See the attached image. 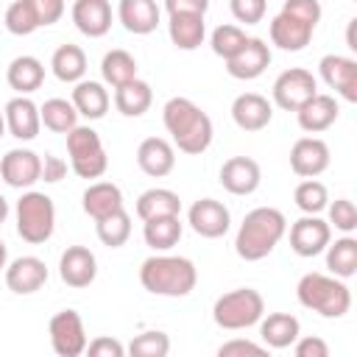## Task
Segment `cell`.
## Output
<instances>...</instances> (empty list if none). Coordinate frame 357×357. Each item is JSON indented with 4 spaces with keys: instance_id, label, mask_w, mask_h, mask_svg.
Listing matches in <instances>:
<instances>
[{
    "instance_id": "6da1fadb",
    "label": "cell",
    "mask_w": 357,
    "mask_h": 357,
    "mask_svg": "<svg viewBox=\"0 0 357 357\" xmlns=\"http://www.w3.org/2000/svg\"><path fill=\"white\" fill-rule=\"evenodd\" d=\"M162 120L167 134L173 137V145L181 153H204L212 145V120L209 114L195 106L190 98H170L162 109Z\"/></svg>"
},
{
    "instance_id": "7a4b0ae2",
    "label": "cell",
    "mask_w": 357,
    "mask_h": 357,
    "mask_svg": "<svg viewBox=\"0 0 357 357\" xmlns=\"http://www.w3.org/2000/svg\"><path fill=\"white\" fill-rule=\"evenodd\" d=\"M284 231H287V220L279 209L257 206L243 218V223L237 229V237H234V251L245 262L265 259L279 245Z\"/></svg>"
},
{
    "instance_id": "3957f363",
    "label": "cell",
    "mask_w": 357,
    "mask_h": 357,
    "mask_svg": "<svg viewBox=\"0 0 357 357\" xmlns=\"http://www.w3.org/2000/svg\"><path fill=\"white\" fill-rule=\"evenodd\" d=\"M139 282L148 293L153 296H170V298H181L187 293H192L195 282H198V271L192 265V259L187 257H170V254H153L142 262L139 268Z\"/></svg>"
},
{
    "instance_id": "277c9868",
    "label": "cell",
    "mask_w": 357,
    "mask_h": 357,
    "mask_svg": "<svg viewBox=\"0 0 357 357\" xmlns=\"http://www.w3.org/2000/svg\"><path fill=\"white\" fill-rule=\"evenodd\" d=\"M298 304L324 315V318H343L351 307V290L343 279L326 273H304L296 284Z\"/></svg>"
},
{
    "instance_id": "5b68a950",
    "label": "cell",
    "mask_w": 357,
    "mask_h": 357,
    "mask_svg": "<svg viewBox=\"0 0 357 357\" xmlns=\"http://www.w3.org/2000/svg\"><path fill=\"white\" fill-rule=\"evenodd\" d=\"M53 229H56L53 198L45 192H36V190L22 192V198L17 201V234L25 243L39 245L53 237Z\"/></svg>"
},
{
    "instance_id": "8992f818",
    "label": "cell",
    "mask_w": 357,
    "mask_h": 357,
    "mask_svg": "<svg viewBox=\"0 0 357 357\" xmlns=\"http://www.w3.org/2000/svg\"><path fill=\"white\" fill-rule=\"evenodd\" d=\"M262 315H265V298L254 287H237L231 293H223L212 307L215 324L229 332L248 329V326L259 324Z\"/></svg>"
},
{
    "instance_id": "52a82bcc",
    "label": "cell",
    "mask_w": 357,
    "mask_h": 357,
    "mask_svg": "<svg viewBox=\"0 0 357 357\" xmlns=\"http://www.w3.org/2000/svg\"><path fill=\"white\" fill-rule=\"evenodd\" d=\"M67 153H70L73 173L81 178H100L109 167L103 142L98 131L89 126H75L73 131H67Z\"/></svg>"
},
{
    "instance_id": "ba28073f",
    "label": "cell",
    "mask_w": 357,
    "mask_h": 357,
    "mask_svg": "<svg viewBox=\"0 0 357 357\" xmlns=\"http://www.w3.org/2000/svg\"><path fill=\"white\" fill-rule=\"evenodd\" d=\"M315 92H318L315 75L310 70H304V67H290L273 81V103L279 109H284V112L301 109Z\"/></svg>"
},
{
    "instance_id": "9c48e42d",
    "label": "cell",
    "mask_w": 357,
    "mask_h": 357,
    "mask_svg": "<svg viewBox=\"0 0 357 357\" xmlns=\"http://www.w3.org/2000/svg\"><path fill=\"white\" fill-rule=\"evenodd\" d=\"M50 346L59 357H78L86 349V332H84V321L75 310H61L50 318Z\"/></svg>"
},
{
    "instance_id": "30bf717a",
    "label": "cell",
    "mask_w": 357,
    "mask_h": 357,
    "mask_svg": "<svg viewBox=\"0 0 357 357\" xmlns=\"http://www.w3.org/2000/svg\"><path fill=\"white\" fill-rule=\"evenodd\" d=\"M0 178L14 190H28L42 178V156L28 148H11L0 159Z\"/></svg>"
},
{
    "instance_id": "8fae6325",
    "label": "cell",
    "mask_w": 357,
    "mask_h": 357,
    "mask_svg": "<svg viewBox=\"0 0 357 357\" xmlns=\"http://www.w3.org/2000/svg\"><path fill=\"white\" fill-rule=\"evenodd\" d=\"M329 240H332V226L318 215H304L290 226V248L298 257L321 254L329 245Z\"/></svg>"
},
{
    "instance_id": "7c38bea8",
    "label": "cell",
    "mask_w": 357,
    "mask_h": 357,
    "mask_svg": "<svg viewBox=\"0 0 357 357\" xmlns=\"http://www.w3.org/2000/svg\"><path fill=\"white\" fill-rule=\"evenodd\" d=\"M271 64V47L257 39V36H248L245 45L231 56L226 59V73L231 78H240V81H251V78H259Z\"/></svg>"
},
{
    "instance_id": "4fadbf2b",
    "label": "cell",
    "mask_w": 357,
    "mask_h": 357,
    "mask_svg": "<svg viewBox=\"0 0 357 357\" xmlns=\"http://www.w3.org/2000/svg\"><path fill=\"white\" fill-rule=\"evenodd\" d=\"M318 73L326 81V86H332L340 98H346L349 103H357V61L354 59L329 53L318 61Z\"/></svg>"
},
{
    "instance_id": "5bb4252c",
    "label": "cell",
    "mask_w": 357,
    "mask_h": 357,
    "mask_svg": "<svg viewBox=\"0 0 357 357\" xmlns=\"http://www.w3.org/2000/svg\"><path fill=\"white\" fill-rule=\"evenodd\" d=\"M187 220H190V226H192L195 234H201V237H206V240H218V237H223V234L229 231L231 215H229V209H226L220 201H215V198H201V201H195V204L190 206Z\"/></svg>"
},
{
    "instance_id": "9a60e30c",
    "label": "cell",
    "mask_w": 357,
    "mask_h": 357,
    "mask_svg": "<svg viewBox=\"0 0 357 357\" xmlns=\"http://www.w3.org/2000/svg\"><path fill=\"white\" fill-rule=\"evenodd\" d=\"M290 167L301 178H315L329 167V145L318 137H301L290 148Z\"/></svg>"
},
{
    "instance_id": "2e32d148",
    "label": "cell",
    "mask_w": 357,
    "mask_h": 357,
    "mask_svg": "<svg viewBox=\"0 0 357 357\" xmlns=\"http://www.w3.org/2000/svg\"><path fill=\"white\" fill-rule=\"evenodd\" d=\"M59 276L67 287H89L98 276V259L86 245H67L59 259Z\"/></svg>"
},
{
    "instance_id": "e0dca14e",
    "label": "cell",
    "mask_w": 357,
    "mask_h": 357,
    "mask_svg": "<svg viewBox=\"0 0 357 357\" xmlns=\"http://www.w3.org/2000/svg\"><path fill=\"white\" fill-rule=\"evenodd\" d=\"M47 282V265L39 257H17L11 265H6V287L17 296H31Z\"/></svg>"
},
{
    "instance_id": "ac0fdd59",
    "label": "cell",
    "mask_w": 357,
    "mask_h": 357,
    "mask_svg": "<svg viewBox=\"0 0 357 357\" xmlns=\"http://www.w3.org/2000/svg\"><path fill=\"white\" fill-rule=\"evenodd\" d=\"M3 117H6V128L11 131V137L17 139H33L42 128V117H39V106L28 98V95H17L6 103L3 109Z\"/></svg>"
},
{
    "instance_id": "d6986e66",
    "label": "cell",
    "mask_w": 357,
    "mask_h": 357,
    "mask_svg": "<svg viewBox=\"0 0 357 357\" xmlns=\"http://www.w3.org/2000/svg\"><path fill=\"white\" fill-rule=\"evenodd\" d=\"M262 181L259 165L248 156H231L220 167V184L231 195H251Z\"/></svg>"
},
{
    "instance_id": "ffe728a7",
    "label": "cell",
    "mask_w": 357,
    "mask_h": 357,
    "mask_svg": "<svg viewBox=\"0 0 357 357\" xmlns=\"http://www.w3.org/2000/svg\"><path fill=\"white\" fill-rule=\"evenodd\" d=\"M73 22L89 39L106 36L109 28H112V6H109V0H75L73 3Z\"/></svg>"
},
{
    "instance_id": "44dd1931",
    "label": "cell",
    "mask_w": 357,
    "mask_h": 357,
    "mask_svg": "<svg viewBox=\"0 0 357 357\" xmlns=\"http://www.w3.org/2000/svg\"><path fill=\"white\" fill-rule=\"evenodd\" d=\"M271 117H273V109H271L268 98H262L257 92H243L231 103V120L243 131H262L271 123Z\"/></svg>"
},
{
    "instance_id": "7402d4cb",
    "label": "cell",
    "mask_w": 357,
    "mask_h": 357,
    "mask_svg": "<svg viewBox=\"0 0 357 357\" xmlns=\"http://www.w3.org/2000/svg\"><path fill=\"white\" fill-rule=\"evenodd\" d=\"M137 165L145 176H153V178H162L167 176L173 167H176V151L167 139L162 137H148L139 142L137 148Z\"/></svg>"
},
{
    "instance_id": "603a6c76",
    "label": "cell",
    "mask_w": 357,
    "mask_h": 357,
    "mask_svg": "<svg viewBox=\"0 0 357 357\" xmlns=\"http://www.w3.org/2000/svg\"><path fill=\"white\" fill-rule=\"evenodd\" d=\"M312 31H315L312 25H307V22H301V20H296L284 11H279L271 20V42L282 50H290V53L304 50L312 39Z\"/></svg>"
},
{
    "instance_id": "cb8c5ba5",
    "label": "cell",
    "mask_w": 357,
    "mask_h": 357,
    "mask_svg": "<svg viewBox=\"0 0 357 357\" xmlns=\"http://www.w3.org/2000/svg\"><path fill=\"white\" fill-rule=\"evenodd\" d=\"M337 114H340V109H337L335 98H332V95H321V92H315L301 109H296L298 126H301V131H307V134H321V131H326V128L337 120Z\"/></svg>"
},
{
    "instance_id": "d4e9b609",
    "label": "cell",
    "mask_w": 357,
    "mask_h": 357,
    "mask_svg": "<svg viewBox=\"0 0 357 357\" xmlns=\"http://www.w3.org/2000/svg\"><path fill=\"white\" fill-rule=\"evenodd\" d=\"M117 17L128 33L145 36L159 25V6L156 0H120Z\"/></svg>"
},
{
    "instance_id": "484cf974",
    "label": "cell",
    "mask_w": 357,
    "mask_h": 357,
    "mask_svg": "<svg viewBox=\"0 0 357 357\" xmlns=\"http://www.w3.org/2000/svg\"><path fill=\"white\" fill-rule=\"evenodd\" d=\"M81 206L84 212L92 218V220H100L117 209H123V192L117 184L112 181H95L84 190V198H81Z\"/></svg>"
},
{
    "instance_id": "4316f807",
    "label": "cell",
    "mask_w": 357,
    "mask_h": 357,
    "mask_svg": "<svg viewBox=\"0 0 357 357\" xmlns=\"http://www.w3.org/2000/svg\"><path fill=\"white\" fill-rule=\"evenodd\" d=\"M262 321V318H259ZM301 335V324L296 315L290 312H271L262 324H259V337L268 349H287L296 343V337Z\"/></svg>"
},
{
    "instance_id": "83f0119b",
    "label": "cell",
    "mask_w": 357,
    "mask_h": 357,
    "mask_svg": "<svg viewBox=\"0 0 357 357\" xmlns=\"http://www.w3.org/2000/svg\"><path fill=\"white\" fill-rule=\"evenodd\" d=\"M167 33H170V42L178 50H195V47H201V42L206 36L204 14H170Z\"/></svg>"
},
{
    "instance_id": "f1b7e54d",
    "label": "cell",
    "mask_w": 357,
    "mask_h": 357,
    "mask_svg": "<svg viewBox=\"0 0 357 357\" xmlns=\"http://www.w3.org/2000/svg\"><path fill=\"white\" fill-rule=\"evenodd\" d=\"M6 81L11 89H17L20 95H31L42 86L45 81V67L36 56H17L8 70H6Z\"/></svg>"
},
{
    "instance_id": "f546056e",
    "label": "cell",
    "mask_w": 357,
    "mask_h": 357,
    "mask_svg": "<svg viewBox=\"0 0 357 357\" xmlns=\"http://www.w3.org/2000/svg\"><path fill=\"white\" fill-rule=\"evenodd\" d=\"M151 100H153V89L145 81H139V78H131V81L114 86V106L126 117L145 114L151 109Z\"/></svg>"
},
{
    "instance_id": "4dcf8cb0",
    "label": "cell",
    "mask_w": 357,
    "mask_h": 357,
    "mask_svg": "<svg viewBox=\"0 0 357 357\" xmlns=\"http://www.w3.org/2000/svg\"><path fill=\"white\" fill-rule=\"evenodd\" d=\"M73 106L86 120H100L109 112V92L100 81H78L73 89Z\"/></svg>"
},
{
    "instance_id": "1f68e13d",
    "label": "cell",
    "mask_w": 357,
    "mask_h": 357,
    "mask_svg": "<svg viewBox=\"0 0 357 357\" xmlns=\"http://www.w3.org/2000/svg\"><path fill=\"white\" fill-rule=\"evenodd\" d=\"M142 237L153 251H170L173 245H178L181 240V220L178 215H162V218H151L142 220Z\"/></svg>"
},
{
    "instance_id": "d6a6232c",
    "label": "cell",
    "mask_w": 357,
    "mask_h": 357,
    "mask_svg": "<svg viewBox=\"0 0 357 357\" xmlns=\"http://www.w3.org/2000/svg\"><path fill=\"white\" fill-rule=\"evenodd\" d=\"M178 212H181V201L167 187H151L137 198L139 220H151V218H162V215H178Z\"/></svg>"
},
{
    "instance_id": "836d02e7",
    "label": "cell",
    "mask_w": 357,
    "mask_h": 357,
    "mask_svg": "<svg viewBox=\"0 0 357 357\" xmlns=\"http://www.w3.org/2000/svg\"><path fill=\"white\" fill-rule=\"evenodd\" d=\"M50 67H53V75L59 81L78 84L86 73V53L78 45H61V47H56V53L50 59Z\"/></svg>"
},
{
    "instance_id": "e575fe53",
    "label": "cell",
    "mask_w": 357,
    "mask_h": 357,
    "mask_svg": "<svg viewBox=\"0 0 357 357\" xmlns=\"http://www.w3.org/2000/svg\"><path fill=\"white\" fill-rule=\"evenodd\" d=\"M326 251V268L332 271V276L337 279H349L357 273V240L351 234L340 237V240H329Z\"/></svg>"
},
{
    "instance_id": "d590c367",
    "label": "cell",
    "mask_w": 357,
    "mask_h": 357,
    "mask_svg": "<svg viewBox=\"0 0 357 357\" xmlns=\"http://www.w3.org/2000/svg\"><path fill=\"white\" fill-rule=\"evenodd\" d=\"M39 117H42V126L56 131V134H67L78 126V112L73 106V100H64V98H50L39 106Z\"/></svg>"
},
{
    "instance_id": "8d00e7d4",
    "label": "cell",
    "mask_w": 357,
    "mask_h": 357,
    "mask_svg": "<svg viewBox=\"0 0 357 357\" xmlns=\"http://www.w3.org/2000/svg\"><path fill=\"white\" fill-rule=\"evenodd\" d=\"M100 75H103V81H106L109 86H120V84L137 78V61H134V56H131L128 50L114 47V50H109V53L103 56V61H100Z\"/></svg>"
},
{
    "instance_id": "74e56055",
    "label": "cell",
    "mask_w": 357,
    "mask_h": 357,
    "mask_svg": "<svg viewBox=\"0 0 357 357\" xmlns=\"http://www.w3.org/2000/svg\"><path fill=\"white\" fill-rule=\"evenodd\" d=\"M95 231H98V240L109 248H120L126 245V240L131 237V215L126 209H117L100 220H95Z\"/></svg>"
},
{
    "instance_id": "f35d334b",
    "label": "cell",
    "mask_w": 357,
    "mask_h": 357,
    "mask_svg": "<svg viewBox=\"0 0 357 357\" xmlns=\"http://www.w3.org/2000/svg\"><path fill=\"white\" fill-rule=\"evenodd\" d=\"M293 201H296V206H298L304 215H318V212L326 209L329 192H326V187H324L318 178H304V181L293 190Z\"/></svg>"
},
{
    "instance_id": "ab89813d",
    "label": "cell",
    "mask_w": 357,
    "mask_h": 357,
    "mask_svg": "<svg viewBox=\"0 0 357 357\" xmlns=\"http://www.w3.org/2000/svg\"><path fill=\"white\" fill-rule=\"evenodd\" d=\"M6 31L14 33V36H28L39 28V20H36V11L28 0H14L8 8H6Z\"/></svg>"
},
{
    "instance_id": "60d3db41",
    "label": "cell",
    "mask_w": 357,
    "mask_h": 357,
    "mask_svg": "<svg viewBox=\"0 0 357 357\" xmlns=\"http://www.w3.org/2000/svg\"><path fill=\"white\" fill-rule=\"evenodd\" d=\"M245 31L240 28V25H218L215 31H212V53L215 56H220L223 61L226 59H231L243 45H245Z\"/></svg>"
},
{
    "instance_id": "b9f144b4",
    "label": "cell",
    "mask_w": 357,
    "mask_h": 357,
    "mask_svg": "<svg viewBox=\"0 0 357 357\" xmlns=\"http://www.w3.org/2000/svg\"><path fill=\"white\" fill-rule=\"evenodd\" d=\"M167 351H170V337L159 329H148L128 343L131 357H167Z\"/></svg>"
},
{
    "instance_id": "7bdbcfd3",
    "label": "cell",
    "mask_w": 357,
    "mask_h": 357,
    "mask_svg": "<svg viewBox=\"0 0 357 357\" xmlns=\"http://www.w3.org/2000/svg\"><path fill=\"white\" fill-rule=\"evenodd\" d=\"M329 223L335 229H340L343 234H351L357 229V209L349 198H337L332 206H329Z\"/></svg>"
},
{
    "instance_id": "ee69618b",
    "label": "cell",
    "mask_w": 357,
    "mask_h": 357,
    "mask_svg": "<svg viewBox=\"0 0 357 357\" xmlns=\"http://www.w3.org/2000/svg\"><path fill=\"white\" fill-rule=\"evenodd\" d=\"M229 8L237 22L257 25V22H262V17L268 11V0H229Z\"/></svg>"
},
{
    "instance_id": "f6af8a7d",
    "label": "cell",
    "mask_w": 357,
    "mask_h": 357,
    "mask_svg": "<svg viewBox=\"0 0 357 357\" xmlns=\"http://www.w3.org/2000/svg\"><path fill=\"white\" fill-rule=\"evenodd\" d=\"M282 11L296 17V20H301V22H307V25H312V28L321 22V3L318 0H284Z\"/></svg>"
},
{
    "instance_id": "bcb514c9",
    "label": "cell",
    "mask_w": 357,
    "mask_h": 357,
    "mask_svg": "<svg viewBox=\"0 0 357 357\" xmlns=\"http://www.w3.org/2000/svg\"><path fill=\"white\" fill-rule=\"evenodd\" d=\"M36 11V20H39V28L42 25H53L61 20L64 14V0H28Z\"/></svg>"
},
{
    "instance_id": "7dc6e473",
    "label": "cell",
    "mask_w": 357,
    "mask_h": 357,
    "mask_svg": "<svg viewBox=\"0 0 357 357\" xmlns=\"http://www.w3.org/2000/svg\"><path fill=\"white\" fill-rule=\"evenodd\" d=\"M89 357H123L126 354V346L114 337H95L92 343H86L84 349Z\"/></svg>"
},
{
    "instance_id": "c3c4849f",
    "label": "cell",
    "mask_w": 357,
    "mask_h": 357,
    "mask_svg": "<svg viewBox=\"0 0 357 357\" xmlns=\"http://www.w3.org/2000/svg\"><path fill=\"white\" fill-rule=\"evenodd\" d=\"M268 346H259V343H251V340H229L218 349L220 357H237V354H265Z\"/></svg>"
},
{
    "instance_id": "681fc988",
    "label": "cell",
    "mask_w": 357,
    "mask_h": 357,
    "mask_svg": "<svg viewBox=\"0 0 357 357\" xmlns=\"http://www.w3.org/2000/svg\"><path fill=\"white\" fill-rule=\"evenodd\" d=\"M296 357H329V346L321 337H296Z\"/></svg>"
},
{
    "instance_id": "f907efd6",
    "label": "cell",
    "mask_w": 357,
    "mask_h": 357,
    "mask_svg": "<svg viewBox=\"0 0 357 357\" xmlns=\"http://www.w3.org/2000/svg\"><path fill=\"white\" fill-rule=\"evenodd\" d=\"M167 14H206L209 0H165Z\"/></svg>"
},
{
    "instance_id": "816d5d0a",
    "label": "cell",
    "mask_w": 357,
    "mask_h": 357,
    "mask_svg": "<svg viewBox=\"0 0 357 357\" xmlns=\"http://www.w3.org/2000/svg\"><path fill=\"white\" fill-rule=\"evenodd\" d=\"M64 173H67V162H61L53 153H45V159H42V178L45 181H61Z\"/></svg>"
},
{
    "instance_id": "f5cc1de1",
    "label": "cell",
    "mask_w": 357,
    "mask_h": 357,
    "mask_svg": "<svg viewBox=\"0 0 357 357\" xmlns=\"http://www.w3.org/2000/svg\"><path fill=\"white\" fill-rule=\"evenodd\" d=\"M6 262H8V248H6V243L0 240V271H6Z\"/></svg>"
},
{
    "instance_id": "db71d44e",
    "label": "cell",
    "mask_w": 357,
    "mask_h": 357,
    "mask_svg": "<svg viewBox=\"0 0 357 357\" xmlns=\"http://www.w3.org/2000/svg\"><path fill=\"white\" fill-rule=\"evenodd\" d=\"M6 218H8V201H6L3 195H0V223H3Z\"/></svg>"
},
{
    "instance_id": "11a10c76",
    "label": "cell",
    "mask_w": 357,
    "mask_h": 357,
    "mask_svg": "<svg viewBox=\"0 0 357 357\" xmlns=\"http://www.w3.org/2000/svg\"><path fill=\"white\" fill-rule=\"evenodd\" d=\"M3 131H6V117H3V112H0V137H3Z\"/></svg>"
}]
</instances>
